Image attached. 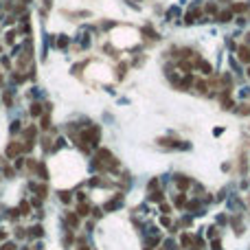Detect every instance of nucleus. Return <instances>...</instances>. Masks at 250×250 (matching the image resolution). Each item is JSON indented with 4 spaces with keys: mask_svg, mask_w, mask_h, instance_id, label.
<instances>
[{
    "mask_svg": "<svg viewBox=\"0 0 250 250\" xmlns=\"http://www.w3.org/2000/svg\"><path fill=\"white\" fill-rule=\"evenodd\" d=\"M81 143H88V145H97L99 143V127H90L81 134Z\"/></svg>",
    "mask_w": 250,
    "mask_h": 250,
    "instance_id": "obj_1",
    "label": "nucleus"
},
{
    "mask_svg": "<svg viewBox=\"0 0 250 250\" xmlns=\"http://www.w3.org/2000/svg\"><path fill=\"white\" fill-rule=\"evenodd\" d=\"M237 57H239V62L250 64V48H248V46H239V48H237Z\"/></svg>",
    "mask_w": 250,
    "mask_h": 250,
    "instance_id": "obj_2",
    "label": "nucleus"
},
{
    "mask_svg": "<svg viewBox=\"0 0 250 250\" xmlns=\"http://www.w3.org/2000/svg\"><path fill=\"white\" fill-rule=\"evenodd\" d=\"M20 149H22L20 143H9V147H7V156H9V158L18 156V154H20Z\"/></svg>",
    "mask_w": 250,
    "mask_h": 250,
    "instance_id": "obj_3",
    "label": "nucleus"
},
{
    "mask_svg": "<svg viewBox=\"0 0 250 250\" xmlns=\"http://www.w3.org/2000/svg\"><path fill=\"white\" fill-rule=\"evenodd\" d=\"M66 224H68L70 228H75V226L79 224V215H77V213H66Z\"/></svg>",
    "mask_w": 250,
    "mask_h": 250,
    "instance_id": "obj_4",
    "label": "nucleus"
},
{
    "mask_svg": "<svg viewBox=\"0 0 250 250\" xmlns=\"http://www.w3.org/2000/svg\"><path fill=\"white\" fill-rule=\"evenodd\" d=\"M176 184H178V189L182 191V189H189V184H191V180H189L187 176H176Z\"/></svg>",
    "mask_w": 250,
    "mask_h": 250,
    "instance_id": "obj_5",
    "label": "nucleus"
},
{
    "mask_svg": "<svg viewBox=\"0 0 250 250\" xmlns=\"http://www.w3.org/2000/svg\"><path fill=\"white\" fill-rule=\"evenodd\" d=\"M18 213H20V215H29V213H31V204H29V202H20Z\"/></svg>",
    "mask_w": 250,
    "mask_h": 250,
    "instance_id": "obj_6",
    "label": "nucleus"
},
{
    "mask_svg": "<svg viewBox=\"0 0 250 250\" xmlns=\"http://www.w3.org/2000/svg\"><path fill=\"white\" fill-rule=\"evenodd\" d=\"M231 18H233V11H222V13L217 15L219 22H231Z\"/></svg>",
    "mask_w": 250,
    "mask_h": 250,
    "instance_id": "obj_7",
    "label": "nucleus"
},
{
    "mask_svg": "<svg viewBox=\"0 0 250 250\" xmlns=\"http://www.w3.org/2000/svg\"><path fill=\"white\" fill-rule=\"evenodd\" d=\"M31 114H33V116H40V114H42V106H40V103H33V106H31Z\"/></svg>",
    "mask_w": 250,
    "mask_h": 250,
    "instance_id": "obj_8",
    "label": "nucleus"
},
{
    "mask_svg": "<svg viewBox=\"0 0 250 250\" xmlns=\"http://www.w3.org/2000/svg\"><path fill=\"white\" fill-rule=\"evenodd\" d=\"M88 211H90V206H88V204H81V206L77 209V215L84 217V215H88Z\"/></svg>",
    "mask_w": 250,
    "mask_h": 250,
    "instance_id": "obj_9",
    "label": "nucleus"
},
{
    "mask_svg": "<svg viewBox=\"0 0 250 250\" xmlns=\"http://www.w3.org/2000/svg\"><path fill=\"white\" fill-rule=\"evenodd\" d=\"M180 241H182V246H184V248H189V246L193 244V237H191V235H182V239H180Z\"/></svg>",
    "mask_w": 250,
    "mask_h": 250,
    "instance_id": "obj_10",
    "label": "nucleus"
},
{
    "mask_svg": "<svg viewBox=\"0 0 250 250\" xmlns=\"http://www.w3.org/2000/svg\"><path fill=\"white\" fill-rule=\"evenodd\" d=\"M149 200H154V202H162V193H160V191H154L152 195H149Z\"/></svg>",
    "mask_w": 250,
    "mask_h": 250,
    "instance_id": "obj_11",
    "label": "nucleus"
},
{
    "mask_svg": "<svg viewBox=\"0 0 250 250\" xmlns=\"http://www.w3.org/2000/svg\"><path fill=\"white\" fill-rule=\"evenodd\" d=\"M59 200L68 204V202H70V193H68V191H59Z\"/></svg>",
    "mask_w": 250,
    "mask_h": 250,
    "instance_id": "obj_12",
    "label": "nucleus"
},
{
    "mask_svg": "<svg viewBox=\"0 0 250 250\" xmlns=\"http://www.w3.org/2000/svg\"><path fill=\"white\" fill-rule=\"evenodd\" d=\"M184 204H187V197H184V195L180 193V195L176 197V206H184Z\"/></svg>",
    "mask_w": 250,
    "mask_h": 250,
    "instance_id": "obj_13",
    "label": "nucleus"
},
{
    "mask_svg": "<svg viewBox=\"0 0 250 250\" xmlns=\"http://www.w3.org/2000/svg\"><path fill=\"white\" fill-rule=\"evenodd\" d=\"M195 18H197V11H191V13H187V18H184V20L191 24V22H195Z\"/></svg>",
    "mask_w": 250,
    "mask_h": 250,
    "instance_id": "obj_14",
    "label": "nucleus"
},
{
    "mask_svg": "<svg viewBox=\"0 0 250 250\" xmlns=\"http://www.w3.org/2000/svg\"><path fill=\"white\" fill-rule=\"evenodd\" d=\"M31 235H33V237H42V226H33V228H31Z\"/></svg>",
    "mask_w": 250,
    "mask_h": 250,
    "instance_id": "obj_15",
    "label": "nucleus"
},
{
    "mask_svg": "<svg viewBox=\"0 0 250 250\" xmlns=\"http://www.w3.org/2000/svg\"><path fill=\"white\" fill-rule=\"evenodd\" d=\"M42 127H44V130L51 127V121H48V116H42Z\"/></svg>",
    "mask_w": 250,
    "mask_h": 250,
    "instance_id": "obj_16",
    "label": "nucleus"
},
{
    "mask_svg": "<svg viewBox=\"0 0 250 250\" xmlns=\"http://www.w3.org/2000/svg\"><path fill=\"white\" fill-rule=\"evenodd\" d=\"M2 250H15V244H13V241H7V244H2Z\"/></svg>",
    "mask_w": 250,
    "mask_h": 250,
    "instance_id": "obj_17",
    "label": "nucleus"
},
{
    "mask_svg": "<svg viewBox=\"0 0 250 250\" xmlns=\"http://www.w3.org/2000/svg\"><path fill=\"white\" fill-rule=\"evenodd\" d=\"M125 70H127V64H121L119 66V77H125Z\"/></svg>",
    "mask_w": 250,
    "mask_h": 250,
    "instance_id": "obj_18",
    "label": "nucleus"
},
{
    "mask_svg": "<svg viewBox=\"0 0 250 250\" xmlns=\"http://www.w3.org/2000/svg\"><path fill=\"white\" fill-rule=\"evenodd\" d=\"M57 46H68V40H66V37H64V35H62V37H59V40H57Z\"/></svg>",
    "mask_w": 250,
    "mask_h": 250,
    "instance_id": "obj_19",
    "label": "nucleus"
},
{
    "mask_svg": "<svg viewBox=\"0 0 250 250\" xmlns=\"http://www.w3.org/2000/svg\"><path fill=\"white\" fill-rule=\"evenodd\" d=\"M233 11H246V5H233Z\"/></svg>",
    "mask_w": 250,
    "mask_h": 250,
    "instance_id": "obj_20",
    "label": "nucleus"
},
{
    "mask_svg": "<svg viewBox=\"0 0 250 250\" xmlns=\"http://www.w3.org/2000/svg\"><path fill=\"white\" fill-rule=\"evenodd\" d=\"M160 211H162V213H171V206H169V204H160Z\"/></svg>",
    "mask_w": 250,
    "mask_h": 250,
    "instance_id": "obj_21",
    "label": "nucleus"
},
{
    "mask_svg": "<svg viewBox=\"0 0 250 250\" xmlns=\"http://www.w3.org/2000/svg\"><path fill=\"white\" fill-rule=\"evenodd\" d=\"M239 112H241V114H250V108H248V106H241V110H239Z\"/></svg>",
    "mask_w": 250,
    "mask_h": 250,
    "instance_id": "obj_22",
    "label": "nucleus"
},
{
    "mask_svg": "<svg viewBox=\"0 0 250 250\" xmlns=\"http://www.w3.org/2000/svg\"><path fill=\"white\" fill-rule=\"evenodd\" d=\"M246 42H248V44H250V33H248V35H246Z\"/></svg>",
    "mask_w": 250,
    "mask_h": 250,
    "instance_id": "obj_23",
    "label": "nucleus"
},
{
    "mask_svg": "<svg viewBox=\"0 0 250 250\" xmlns=\"http://www.w3.org/2000/svg\"><path fill=\"white\" fill-rule=\"evenodd\" d=\"M79 250H88V246H81V248H79Z\"/></svg>",
    "mask_w": 250,
    "mask_h": 250,
    "instance_id": "obj_24",
    "label": "nucleus"
},
{
    "mask_svg": "<svg viewBox=\"0 0 250 250\" xmlns=\"http://www.w3.org/2000/svg\"><path fill=\"white\" fill-rule=\"evenodd\" d=\"M248 77H250V66H248Z\"/></svg>",
    "mask_w": 250,
    "mask_h": 250,
    "instance_id": "obj_25",
    "label": "nucleus"
},
{
    "mask_svg": "<svg viewBox=\"0 0 250 250\" xmlns=\"http://www.w3.org/2000/svg\"><path fill=\"white\" fill-rule=\"evenodd\" d=\"M0 86H2V77H0Z\"/></svg>",
    "mask_w": 250,
    "mask_h": 250,
    "instance_id": "obj_26",
    "label": "nucleus"
}]
</instances>
